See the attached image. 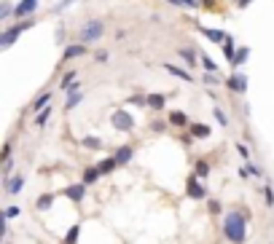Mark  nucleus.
<instances>
[{"label": "nucleus", "instance_id": "31", "mask_svg": "<svg viewBox=\"0 0 274 244\" xmlns=\"http://www.w3.org/2000/svg\"><path fill=\"white\" fill-rule=\"evenodd\" d=\"M210 174V164L207 161H196V177H207Z\"/></svg>", "mask_w": 274, "mask_h": 244}, {"label": "nucleus", "instance_id": "33", "mask_svg": "<svg viewBox=\"0 0 274 244\" xmlns=\"http://www.w3.org/2000/svg\"><path fill=\"white\" fill-rule=\"evenodd\" d=\"M19 212H22V209H19V207H8V209H6V212H3V215H0V217H3V220H14V217H16Z\"/></svg>", "mask_w": 274, "mask_h": 244}, {"label": "nucleus", "instance_id": "36", "mask_svg": "<svg viewBox=\"0 0 274 244\" xmlns=\"http://www.w3.org/2000/svg\"><path fill=\"white\" fill-rule=\"evenodd\" d=\"M70 3H76V0H59L57 6H54V14H62V11H64V8L70 6Z\"/></svg>", "mask_w": 274, "mask_h": 244}, {"label": "nucleus", "instance_id": "17", "mask_svg": "<svg viewBox=\"0 0 274 244\" xmlns=\"http://www.w3.org/2000/svg\"><path fill=\"white\" fill-rule=\"evenodd\" d=\"M177 54H180L183 59H186L191 67H196V62H202V54H196V51H191V48H177Z\"/></svg>", "mask_w": 274, "mask_h": 244}, {"label": "nucleus", "instance_id": "21", "mask_svg": "<svg viewBox=\"0 0 274 244\" xmlns=\"http://www.w3.org/2000/svg\"><path fill=\"white\" fill-rule=\"evenodd\" d=\"M221 46H223V57H226L228 62H231V59H234V54H237V51H234V46H237V43H234V38L228 35V38L221 43Z\"/></svg>", "mask_w": 274, "mask_h": 244}, {"label": "nucleus", "instance_id": "15", "mask_svg": "<svg viewBox=\"0 0 274 244\" xmlns=\"http://www.w3.org/2000/svg\"><path fill=\"white\" fill-rule=\"evenodd\" d=\"M247 57H250V48H247V46H239L237 54H234V59H231V67H234V70L242 67V64L247 62Z\"/></svg>", "mask_w": 274, "mask_h": 244}, {"label": "nucleus", "instance_id": "5", "mask_svg": "<svg viewBox=\"0 0 274 244\" xmlns=\"http://www.w3.org/2000/svg\"><path fill=\"white\" fill-rule=\"evenodd\" d=\"M226 89H228V92H234V94H245L247 92L245 73H237V70H234L231 76H228V81H226Z\"/></svg>", "mask_w": 274, "mask_h": 244}, {"label": "nucleus", "instance_id": "24", "mask_svg": "<svg viewBox=\"0 0 274 244\" xmlns=\"http://www.w3.org/2000/svg\"><path fill=\"white\" fill-rule=\"evenodd\" d=\"M51 118V107H43V110H38V116H35V123L38 126H46V121Z\"/></svg>", "mask_w": 274, "mask_h": 244}, {"label": "nucleus", "instance_id": "19", "mask_svg": "<svg viewBox=\"0 0 274 244\" xmlns=\"http://www.w3.org/2000/svg\"><path fill=\"white\" fill-rule=\"evenodd\" d=\"M116 167H118L116 156H113V158H102V161L97 164V169H99V172H102V174H111V172H113V169H116Z\"/></svg>", "mask_w": 274, "mask_h": 244}, {"label": "nucleus", "instance_id": "1", "mask_svg": "<svg viewBox=\"0 0 274 244\" xmlns=\"http://www.w3.org/2000/svg\"><path fill=\"white\" fill-rule=\"evenodd\" d=\"M223 236L231 244H242L247 239V217L239 212H228L223 217Z\"/></svg>", "mask_w": 274, "mask_h": 244}, {"label": "nucleus", "instance_id": "4", "mask_svg": "<svg viewBox=\"0 0 274 244\" xmlns=\"http://www.w3.org/2000/svg\"><path fill=\"white\" fill-rule=\"evenodd\" d=\"M111 123H113L116 132H132V129H134V118L129 116V110H113Z\"/></svg>", "mask_w": 274, "mask_h": 244}, {"label": "nucleus", "instance_id": "2", "mask_svg": "<svg viewBox=\"0 0 274 244\" xmlns=\"http://www.w3.org/2000/svg\"><path fill=\"white\" fill-rule=\"evenodd\" d=\"M35 19L32 16H27V19H19L16 24H11V27H6L3 32H0V48H8V46H14V41H16L22 32H27L30 27H35Z\"/></svg>", "mask_w": 274, "mask_h": 244}, {"label": "nucleus", "instance_id": "16", "mask_svg": "<svg viewBox=\"0 0 274 244\" xmlns=\"http://www.w3.org/2000/svg\"><path fill=\"white\" fill-rule=\"evenodd\" d=\"M99 177H102V172H99L97 167H86L83 169V177H81V183H86V185H92V183H97Z\"/></svg>", "mask_w": 274, "mask_h": 244}, {"label": "nucleus", "instance_id": "11", "mask_svg": "<svg viewBox=\"0 0 274 244\" xmlns=\"http://www.w3.org/2000/svg\"><path fill=\"white\" fill-rule=\"evenodd\" d=\"M161 67L167 70L169 76H175V78H180V81H188V83L193 81V76H191V73H186V70H183V67H177V64H172V62H164Z\"/></svg>", "mask_w": 274, "mask_h": 244}, {"label": "nucleus", "instance_id": "18", "mask_svg": "<svg viewBox=\"0 0 274 244\" xmlns=\"http://www.w3.org/2000/svg\"><path fill=\"white\" fill-rule=\"evenodd\" d=\"M191 134L196 139H207L210 137V126H207V123H191Z\"/></svg>", "mask_w": 274, "mask_h": 244}, {"label": "nucleus", "instance_id": "28", "mask_svg": "<svg viewBox=\"0 0 274 244\" xmlns=\"http://www.w3.org/2000/svg\"><path fill=\"white\" fill-rule=\"evenodd\" d=\"M73 83H76V70H70V73H64L62 76V92L64 89H70Z\"/></svg>", "mask_w": 274, "mask_h": 244}, {"label": "nucleus", "instance_id": "9", "mask_svg": "<svg viewBox=\"0 0 274 244\" xmlns=\"http://www.w3.org/2000/svg\"><path fill=\"white\" fill-rule=\"evenodd\" d=\"M188 196H191V198H196V201H199V198H204V196H207V191H204V185L199 183V177H196V174H191V177H188Z\"/></svg>", "mask_w": 274, "mask_h": 244}, {"label": "nucleus", "instance_id": "10", "mask_svg": "<svg viewBox=\"0 0 274 244\" xmlns=\"http://www.w3.org/2000/svg\"><path fill=\"white\" fill-rule=\"evenodd\" d=\"M64 196L70 198V201H81L83 196H86V183H78V185H67L64 188Z\"/></svg>", "mask_w": 274, "mask_h": 244}, {"label": "nucleus", "instance_id": "25", "mask_svg": "<svg viewBox=\"0 0 274 244\" xmlns=\"http://www.w3.org/2000/svg\"><path fill=\"white\" fill-rule=\"evenodd\" d=\"M78 233H81V226H73L64 236V244H78Z\"/></svg>", "mask_w": 274, "mask_h": 244}, {"label": "nucleus", "instance_id": "34", "mask_svg": "<svg viewBox=\"0 0 274 244\" xmlns=\"http://www.w3.org/2000/svg\"><path fill=\"white\" fill-rule=\"evenodd\" d=\"M263 196H266V204H269V207H274V188H272V185L263 188Z\"/></svg>", "mask_w": 274, "mask_h": 244}, {"label": "nucleus", "instance_id": "3", "mask_svg": "<svg viewBox=\"0 0 274 244\" xmlns=\"http://www.w3.org/2000/svg\"><path fill=\"white\" fill-rule=\"evenodd\" d=\"M105 35V22L102 19H92L81 27V43H97Z\"/></svg>", "mask_w": 274, "mask_h": 244}, {"label": "nucleus", "instance_id": "30", "mask_svg": "<svg viewBox=\"0 0 274 244\" xmlns=\"http://www.w3.org/2000/svg\"><path fill=\"white\" fill-rule=\"evenodd\" d=\"M83 145H86V148H94V151H99V148H102V139H99V137H83Z\"/></svg>", "mask_w": 274, "mask_h": 244}, {"label": "nucleus", "instance_id": "8", "mask_svg": "<svg viewBox=\"0 0 274 244\" xmlns=\"http://www.w3.org/2000/svg\"><path fill=\"white\" fill-rule=\"evenodd\" d=\"M24 183H27V180H24V174H11V177H8L3 185H6V193H8V196H16V193L24 188Z\"/></svg>", "mask_w": 274, "mask_h": 244}, {"label": "nucleus", "instance_id": "26", "mask_svg": "<svg viewBox=\"0 0 274 244\" xmlns=\"http://www.w3.org/2000/svg\"><path fill=\"white\" fill-rule=\"evenodd\" d=\"M202 67H204V73H218V64L212 62L207 54H202Z\"/></svg>", "mask_w": 274, "mask_h": 244}, {"label": "nucleus", "instance_id": "39", "mask_svg": "<svg viewBox=\"0 0 274 244\" xmlns=\"http://www.w3.org/2000/svg\"><path fill=\"white\" fill-rule=\"evenodd\" d=\"M108 57H111V54H108V51H105V48H99V51H97V54H94V59H97V62H105V59H108Z\"/></svg>", "mask_w": 274, "mask_h": 244}, {"label": "nucleus", "instance_id": "42", "mask_svg": "<svg viewBox=\"0 0 274 244\" xmlns=\"http://www.w3.org/2000/svg\"><path fill=\"white\" fill-rule=\"evenodd\" d=\"M8 244H11V242H8Z\"/></svg>", "mask_w": 274, "mask_h": 244}, {"label": "nucleus", "instance_id": "20", "mask_svg": "<svg viewBox=\"0 0 274 244\" xmlns=\"http://www.w3.org/2000/svg\"><path fill=\"white\" fill-rule=\"evenodd\" d=\"M14 14H16V6H11L8 0H3V3H0V19H3V22H8Z\"/></svg>", "mask_w": 274, "mask_h": 244}, {"label": "nucleus", "instance_id": "41", "mask_svg": "<svg viewBox=\"0 0 274 244\" xmlns=\"http://www.w3.org/2000/svg\"><path fill=\"white\" fill-rule=\"evenodd\" d=\"M250 3H253V0H237V8H247Z\"/></svg>", "mask_w": 274, "mask_h": 244}, {"label": "nucleus", "instance_id": "40", "mask_svg": "<svg viewBox=\"0 0 274 244\" xmlns=\"http://www.w3.org/2000/svg\"><path fill=\"white\" fill-rule=\"evenodd\" d=\"M6 158H11V142H6V148H3V161Z\"/></svg>", "mask_w": 274, "mask_h": 244}, {"label": "nucleus", "instance_id": "22", "mask_svg": "<svg viewBox=\"0 0 274 244\" xmlns=\"http://www.w3.org/2000/svg\"><path fill=\"white\" fill-rule=\"evenodd\" d=\"M169 123H172V126H186V123H188V118H186V113L172 110V113H169Z\"/></svg>", "mask_w": 274, "mask_h": 244}, {"label": "nucleus", "instance_id": "13", "mask_svg": "<svg viewBox=\"0 0 274 244\" xmlns=\"http://www.w3.org/2000/svg\"><path fill=\"white\" fill-rule=\"evenodd\" d=\"M164 105H167V97H164V94H148V105L145 107H151L153 113L164 110Z\"/></svg>", "mask_w": 274, "mask_h": 244}, {"label": "nucleus", "instance_id": "6", "mask_svg": "<svg viewBox=\"0 0 274 244\" xmlns=\"http://www.w3.org/2000/svg\"><path fill=\"white\" fill-rule=\"evenodd\" d=\"M89 54V43H70V46L62 48V62H70V59L86 57Z\"/></svg>", "mask_w": 274, "mask_h": 244}, {"label": "nucleus", "instance_id": "29", "mask_svg": "<svg viewBox=\"0 0 274 244\" xmlns=\"http://www.w3.org/2000/svg\"><path fill=\"white\" fill-rule=\"evenodd\" d=\"M51 204H54V196H48V193H46V196H41V198H38V201H35V207H38V209H41V212H43V209H48V207H51Z\"/></svg>", "mask_w": 274, "mask_h": 244}, {"label": "nucleus", "instance_id": "37", "mask_svg": "<svg viewBox=\"0 0 274 244\" xmlns=\"http://www.w3.org/2000/svg\"><path fill=\"white\" fill-rule=\"evenodd\" d=\"M237 153H239L242 158H245V161L250 158V151H247V145H242V142H237Z\"/></svg>", "mask_w": 274, "mask_h": 244}, {"label": "nucleus", "instance_id": "32", "mask_svg": "<svg viewBox=\"0 0 274 244\" xmlns=\"http://www.w3.org/2000/svg\"><path fill=\"white\" fill-rule=\"evenodd\" d=\"M212 116H215V121L221 123V126H228V118H226V113H223L221 107H215V110H212Z\"/></svg>", "mask_w": 274, "mask_h": 244}, {"label": "nucleus", "instance_id": "7", "mask_svg": "<svg viewBox=\"0 0 274 244\" xmlns=\"http://www.w3.org/2000/svg\"><path fill=\"white\" fill-rule=\"evenodd\" d=\"M35 11H38V0H19V3H16V14H14V16H16V19H27V16H32Z\"/></svg>", "mask_w": 274, "mask_h": 244}, {"label": "nucleus", "instance_id": "14", "mask_svg": "<svg viewBox=\"0 0 274 244\" xmlns=\"http://www.w3.org/2000/svg\"><path fill=\"white\" fill-rule=\"evenodd\" d=\"M132 156H134V148H132V145H121V148L116 151V161H118V167L129 164V161H132Z\"/></svg>", "mask_w": 274, "mask_h": 244}, {"label": "nucleus", "instance_id": "23", "mask_svg": "<svg viewBox=\"0 0 274 244\" xmlns=\"http://www.w3.org/2000/svg\"><path fill=\"white\" fill-rule=\"evenodd\" d=\"M48 99H51V92H43L41 97L32 102V110H43V107H48Z\"/></svg>", "mask_w": 274, "mask_h": 244}, {"label": "nucleus", "instance_id": "35", "mask_svg": "<svg viewBox=\"0 0 274 244\" xmlns=\"http://www.w3.org/2000/svg\"><path fill=\"white\" fill-rule=\"evenodd\" d=\"M247 172H250V177H263V169L256 164H247Z\"/></svg>", "mask_w": 274, "mask_h": 244}, {"label": "nucleus", "instance_id": "12", "mask_svg": "<svg viewBox=\"0 0 274 244\" xmlns=\"http://www.w3.org/2000/svg\"><path fill=\"white\" fill-rule=\"evenodd\" d=\"M199 32L204 35V38H207V41H212V43H223L228 38L226 32H223V30H207V27H196Z\"/></svg>", "mask_w": 274, "mask_h": 244}, {"label": "nucleus", "instance_id": "38", "mask_svg": "<svg viewBox=\"0 0 274 244\" xmlns=\"http://www.w3.org/2000/svg\"><path fill=\"white\" fill-rule=\"evenodd\" d=\"M204 83H207V86L215 83V86H218V76H215V73H204Z\"/></svg>", "mask_w": 274, "mask_h": 244}, {"label": "nucleus", "instance_id": "27", "mask_svg": "<svg viewBox=\"0 0 274 244\" xmlns=\"http://www.w3.org/2000/svg\"><path fill=\"white\" fill-rule=\"evenodd\" d=\"M167 3H172V6H183V8H199L202 0H167Z\"/></svg>", "mask_w": 274, "mask_h": 244}]
</instances>
